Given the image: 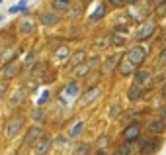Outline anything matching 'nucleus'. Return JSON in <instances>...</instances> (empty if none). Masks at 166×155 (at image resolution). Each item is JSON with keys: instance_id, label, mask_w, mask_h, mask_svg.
<instances>
[{"instance_id": "1", "label": "nucleus", "mask_w": 166, "mask_h": 155, "mask_svg": "<svg viewBox=\"0 0 166 155\" xmlns=\"http://www.w3.org/2000/svg\"><path fill=\"white\" fill-rule=\"evenodd\" d=\"M22 126H24V118H22V116H14V118H10V120H8V124H6V130H4L6 137H14L16 133L20 132Z\"/></svg>"}, {"instance_id": "2", "label": "nucleus", "mask_w": 166, "mask_h": 155, "mask_svg": "<svg viewBox=\"0 0 166 155\" xmlns=\"http://www.w3.org/2000/svg\"><path fill=\"white\" fill-rule=\"evenodd\" d=\"M125 57L133 63V65H141V63L145 61V57H147V51H145V47H141V45H135V47L129 49V53H127Z\"/></svg>"}, {"instance_id": "3", "label": "nucleus", "mask_w": 166, "mask_h": 155, "mask_svg": "<svg viewBox=\"0 0 166 155\" xmlns=\"http://www.w3.org/2000/svg\"><path fill=\"white\" fill-rule=\"evenodd\" d=\"M43 137V130L41 128H30V132L24 137V143L26 145H35V141H39Z\"/></svg>"}, {"instance_id": "4", "label": "nucleus", "mask_w": 166, "mask_h": 155, "mask_svg": "<svg viewBox=\"0 0 166 155\" xmlns=\"http://www.w3.org/2000/svg\"><path fill=\"white\" fill-rule=\"evenodd\" d=\"M117 71H119L121 77H129V75H133V71H135V65H133L127 57H123V59L117 63Z\"/></svg>"}, {"instance_id": "5", "label": "nucleus", "mask_w": 166, "mask_h": 155, "mask_svg": "<svg viewBox=\"0 0 166 155\" xmlns=\"http://www.w3.org/2000/svg\"><path fill=\"white\" fill-rule=\"evenodd\" d=\"M156 30L155 22H145L143 26L139 28V33H137V39H147V37H151V33Z\"/></svg>"}, {"instance_id": "6", "label": "nucleus", "mask_w": 166, "mask_h": 155, "mask_svg": "<svg viewBox=\"0 0 166 155\" xmlns=\"http://www.w3.org/2000/svg\"><path fill=\"white\" fill-rule=\"evenodd\" d=\"M51 143H53L51 137H41L39 141H35V153H37V155L47 153L49 149H51Z\"/></svg>"}, {"instance_id": "7", "label": "nucleus", "mask_w": 166, "mask_h": 155, "mask_svg": "<svg viewBox=\"0 0 166 155\" xmlns=\"http://www.w3.org/2000/svg\"><path fill=\"white\" fill-rule=\"evenodd\" d=\"M98 63H100V59L96 57V59H92L90 63H82V67H74V77H84V75L88 73L94 65H98Z\"/></svg>"}, {"instance_id": "8", "label": "nucleus", "mask_w": 166, "mask_h": 155, "mask_svg": "<svg viewBox=\"0 0 166 155\" xmlns=\"http://www.w3.org/2000/svg\"><path fill=\"white\" fill-rule=\"evenodd\" d=\"M158 147H160V143L156 140H147L143 145H141V153L143 155H151V153H155Z\"/></svg>"}, {"instance_id": "9", "label": "nucleus", "mask_w": 166, "mask_h": 155, "mask_svg": "<svg viewBox=\"0 0 166 155\" xmlns=\"http://www.w3.org/2000/svg\"><path fill=\"white\" fill-rule=\"evenodd\" d=\"M98 94H100V90H98V89H90V90H86L84 96L80 98V106H88L90 102H94V100L98 98Z\"/></svg>"}, {"instance_id": "10", "label": "nucleus", "mask_w": 166, "mask_h": 155, "mask_svg": "<svg viewBox=\"0 0 166 155\" xmlns=\"http://www.w3.org/2000/svg\"><path fill=\"white\" fill-rule=\"evenodd\" d=\"M18 71H20V63L18 61H8V65H6V69H4V77L6 79H12V77H16L18 75Z\"/></svg>"}, {"instance_id": "11", "label": "nucleus", "mask_w": 166, "mask_h": 155, "mask_svg": "<svg viewBox=\"0 0 166 155\" xmlns=\"http://www.w3.org/2000/svg\"><path fill=\"white\" fill-rule=\"evenodd\" d=\"M127 96H129V100H139L141 96H145V89L143 85H133L129 90H127Z\"/></svg>"}, {"instance_id": "12", "label": "nucleus", "mask_w": 166, "mask_h": 155, "mask_svg": "<svg viewBox=\"0 0 166 155\" xmlns=\"http://www.w3.org/2000/svg\"><path fill=\"white\" fill-rule=\"evenodd\" d=\"M123 136H125V141L137 140V136H139V126H137V124H129L125 128V132H123Z\"/></svg>"}, {"instance_id": "13", "label": "nucleus", "mask_w": 166, "mask_h": 155, "mask_svg": "<svg viewBox=\"0 0 166 155\" xmlns=\"http://www.w3.org/2000/svg\"><path fill=\"white\" fill-rule=\"evenodd\" d=\"M117 63H119V55H111V57H107L106 59V65H104V75H110L111 71L117 67Z\"/></svg>"}, {"instance_id": "14", "label": "nucleus", "mask_w": 166, "mask_h": 155, "mask_svg": "<svg viewBox=\"0 0 166 155\" xmlns=\"http://www.w3.org/2000/svg\"><path fill=\"white\" fill-rule=\"evenodd\" d=\"M57 22H59V16L55 12H43L41 14V24H45V26H55Z\"/></svg>"}, {"instance_id": "15", "label": "nucleus", "mask_w": 166, "mask_h": 155, "mask_svg": "<svg viewBox=\"0 0 166 155\" xmlns=\"http://www.w3.org/2000/svg\"><path fill=\"white\" fill-rule=\"evenodd\" d=\"M148 132L151 133H162L164 132V120H152L151 124H148Z\"/></svg>"}, {"instance_id": "16", "label": "nucleus", "mask_w": 166, "mask_h": 155, "mask_svg": "<svg viewBox=\"0 0 166 155\" xmlns=\"http://www.w3.org/2000/svg\"><path fill=\"white\" fill-rule=\"evenodd\" d=\"M84 57H86V53L82 51V49H78V51L74 53L72 57H70V61H69V67H78L82 61H84Z\"/></svg>"}, {"instance_id": "17", "label": "nucleus", "mask_w": 166, "mask_h": 155, "mask_svg": "<svg viewBox=\"0 0 166 155\" xmlns=\"http://www.w3.org/2000/svg\"><path fill=\"white\" fill-rule=\"evenodd\" d=\"M69 47H66V45H61V47H57V51H55V61L57 63H63L66 57H69Z\"/></svg>"}, {"instance_id": "18", "label": "nucleus", "mask_w": 166, "mask_h": 155, "mask_svg": "<svg viewBox=\"0 0 166 155\" xmlns=\"http://www.w3.org/2000/svg\"><path fill=\"white\" fill-rule=\"evenodd\" d=\"M78 90H80V89H78L76 83H69L61 94H63V96H70V98H72V96H76V94H78Z\"/></svg>"}, {"instance_id": "19", "label": "nucleus", "mask_w": 166, "mask_h": 155, "mask_svg": "<svg viewBox=\"0 0 166 155\" xmlns=\"http://www.w3.org/2000/svg\"><path fill=\"white\" fill-rule=\"evenodd\" d=\"M104 14H106V6H104V4H98V8L90 14V20H92V22H98V20L104 18Z\"/></svg>"}, {"instance_id": "20", "label": "nucleus", "mask_w": 166, "mask_h": 155, "mask_svg": "<svg viewBox=\"0 0 166 155\" xmlns=\"http://www.w3.org/2000/svg\"><path fill=\"white\" fill-rule=\"evenodd\" d=\"M82 130H84V122H74L72 126H70V130H69V136L70 137H76L78 133H82Z\"/></svg>"}, {"instance_id": "21", "label": "nucleus", "mask_w": 166, "mask_h": 155, "mask_svg": "<svg viewBox=\"0 0 166 155\" xmlns=\"http://www.w3.org/2000/svg\"><path fill=\"white\" fill-rule=\"evenodd\" d=\"M133 79H135V85H143L145 81H148V71H137L135 75H133Z\"/></svg>"}, {"instance_id": "22", "label": "nucleus", "mask_w": 166, "mask_h": 155, "mask_svg": "<svg viewBox=\"0 0 166 155\" xmlns=\"http://www.w3.org/2000/svg\"><path fill=\"white\" fill-rule=\"evenodd\" d=\"M20 32L22 33H33V22H30V20H24L22 22V26H20Z\"/></svg>"}, {"instance_id": "23", "label": "nucleus", "mask_w": 166, "mask_h": 155, "mask_svg": "<svg viewBox=\"0 0 166 155\" xmlns=\"http://www.w3.org/2000/svg\"><path fill=\"white\" fill-rule=\"evenodd\" d=\"M27 6V0H20V4H16V6L10 8V14H16V12H24Z\"/></svg>"}, {"instance_id": "24", "label": "nucleus", "mask_w": 166, "mask_h": 155, "mask_svg": "<svg viewBox=\"0 0 166 155\" xmlns=\"http://www.w3.org/2000/svg\"><path fill=\"white\" fill-rule=\"evenodd\" d=\"M22 100H24V90H16V93H14V98H12V106L20 104Z\"/></svg>"}, {"instance_id": "25", "label": "nucleus", "mask_w": 166, "mask_h": 155, "mask_svg": "<svg viewBox=\"0 0 166 155\" xmlns=\"http://www.w3.org/2000/svg\"><path fill=\"white\" fill-rule=\"evenodd\" d=\"M53 6H55L57 10H66V8H69V0H55Z\"/></svg>"}, {"instance_id": "26", "label": "nucleus", "mask_w": 166, "mask_h": 155, "mask_svg": "<svg viewBox=\"0 0 166 155\" xmlns=\"http://www.w3.org/2000/svg\"><path fill=\"white\" fill-rule=\"evenodd\" d=\"M113 32H115V33H119V35H127L129 28H127V26H123V24H119V26H115V28H113Z\"/></svg>"}, {"instance_id": "27", "label": "nucleus", "mask_w": 166, "mask_h": 155, "mask_svg": "<svg viewBox=\"0 0 166 155\" xmlns=\"http://www.w3.org/2000/svg\"><path fill=\"white\" fill-rule=\"evenodd\" d=\"M119 110H121V108H119V104L115 102L113 106L110 108V118H117V116H119Z\"/></svg>"}, {"instance_id": "28", "label": "nucleus", "mask_w": 166, "mask_h": 155, "mask_svg": "<svg viewBox=\"0 0 166 155\" xmlns=\"http://www.w3.org/2000/svg\"><path fill=\"white\" fill-rule=\"evenodd\" d=\"M110 43H113V45H123V39H121V37H117L115 33H111V35H110Z\"/></svg>"}, {"instance_id": "29", "label": "nucleus", "mask_w": 166, "mask_h": 155, "mask_svg": "<svg viewBox=\"0 0 166 155\" xmlns=\"http://www.w3.org/2000/svg\"><path fill=\"white\" fill-rule=\"evenodd\" d=\"M14 53H16V49H14V47H10L6 53H4V55H0V59H4V61H6V59H10V57L14 55Z\"/></svg>"}, {"instance_id": "30", "label": "nucleus", "mask_w": 166, "mask_h": 155, "mask_svg": "<svg viewBox=\"0 0 166 155\" xmlns=\"http://www.w3.org/2000/svg\"><path fill=\"white\" fill-rule=\"evenodd\" d=\"M47 98H49V90H43V93H41V96H39V100H37V102H39V104H45V102H47Z\"/></svg>"}, {"instance_id": "31", "label": "nucleus", "mask_w": 166, "mask_h": 155, "mask_svg": "<svg viewBox=\"0 0 166 155\" xmlns=\"http://www.w3.org/2000/svg\"><path fill=\"white\" fill-rule=\"evenodd\" d=\"M86 151H88V143H82V145H78V147H76V153L78 155H84Z\"/></svg>"}, {"instance_id": "32", "label": "nucleus", "mask_w": 166, "mask_h": 155, "mask_svg": "<svg viewBox=\"0 0 166 155\" xmlns=\"http://www.w3.org/2000/svg\"><path fill=\"white\" fill-rule=\"evenodd\" d=\"M96 45L98 47H106V45H110V37H106V39H96Z\"/></svg>"}, {"instance_id": "33", "label": "nucleus", "mask_w": 166, "mask_h": 155, "mask_svg": "<svg viewBox=\"0 0 166 155\" xmlns=\"http://www.w3.org/2000/svg\"><path fill=\"white\" fill-rule=\"evenodd\" d=\"M158 63H160V65H166V49H164L162 53H160V57H158Z\"/></svg>"}, {"instance_id": "34", "label": "nucleus", "mask_w": 166, "mask_h": 155, "mask_svg": "<svg viewBox=\"0 0 166 155\" xmlns=\"http://www.w3.org/2000/svg\"><path fill=\"white\" fill-rule=\"evenodd\" d=\"M55 141H57L59 145H65V143H66V137H65V136H57V140H55Z\"/></svg>"}, {"instance_id": "35", "label": "nucleus", "mask_w": 166, "mask_h": 155, "mask_svg": "<svg viewBox=\"0 0 166 155\" xmlns=\"http://www.w3.org/2000/svg\"><path fill=\"white\" fill-rule=\"evenodd\" d=\"M33 116H35V120H43V110H35Z\"/></svg>"}, {"instance_id": "36", "label": "nucleus", "mask_w": 166, "mask_h": 155, "mask_svg": "<svg viewBox=\"0 0 166 155\" xmlns=\"http://www.w3.org/2000/svg\"><path fill=\"white\" fill-rule=\"evenodd\" d=\"M158 14L162 16V14H166V2H162L160 4V8H158Z\"/></svg>"}, {"instance_id": "37", "label": "nucleus", "mask_w": 166, "mask_h": 155, "mask_svg": "<svg viewBox=\"0 0 166 155\" xmlns=\"http://www.w3.org/2000/svg\"><path fill=\"white\" fill-rule=\"evenodd\" d=\"M110 2L113 4V6H123V4H125V2H123V0H110Z\"/></svg>"}, {"instance_id": "38", "label": "nucleus", "mask_w": 166, "mask_h": 155, "mask_svg": "<svg viewBox=\"0 0 166 155\" xmlns=\"http://www.w3.org/2000/svg\"><path fill=\"white\" fill-rule=\"evenodd\" d=\"M106 143H107V137H102V140H100V147H106Z\"/></svg>"}, {"instance_id": "39", "label": "nucleus", "mask_w": 166, "mask_h": 155, "mask_svg": "<svg viewBox=\"0 0 166 155\" xmlns=\"http://www.w3.org/2000/svg\"><path fill=\"white\" fill-rule=\"evenodd\" d=\"M4 90H6V83H4V81H2V83H0V96H2V94H4Z\"/></svg>"}, {"instance_id": "40", "label": "nucleus", "mask_w": 166, "mask_h": 155, "mask_svg": "<svg viewBox=\"0 0 166 155\" xmlns=\"http://www.w3.org/2000/svg\"><path fill=\"white\" fill-rule=\"evenodd\" d=\"M123 2H127V4H133V2H135V0H123Z\"/></svg>"}, {"instance_id": "41", "label": "nucleus", "mask_w": 166, "mask_h": 155, "mask_svg": "<svg viewBox=\"0 0 166 155\" xmlns=\"http://www.w3.org/2000/svg\"><path fill=\"white\" fill-rule=\"evenodd\" d=\"M155 2H156V4H162V2H166V0H155Z\"/></svg>"}, {"instance_id": "42", "label": "nucleus", "mask_w": 166, "mask_h": 155, "mask_svg": "<svg viewBox=\"0 0 166 155\" xmlns=\"http://www.w3.org/2000/svg\"><path fill=\"white\" fill-rule=\"evenodd\" d=\"M162 94H164V96H166V86H164V90H162Z\"/></svg>"}, {"instance_id": "43", "label": "nucleus", "mask_w": 166, "mask_h": 155, "mask_svg": "<svg viewBox=\"0 0 166 155\" xmlns=\"http://www.w3.org/2000/svg\"><path fill=\"white\" fill-rule=\"evenodd\" d=\"M98 155H106V153H104V151H100V153H98Z\"/></svg>"}, {"instance_id": "44", "label": "nucleus", "mask_w": 166, "mask_h": 155, "mask_svg": "<svg viewBox=\"0 0 166 155\" xmlns=\"http://www.w3.org/2000/svg\"><path fill=\"white\" fill-rule=\"evenodd\" d=\"M0 22H2V14H0Z\"/></svg>"}, {"instance_id": "45", "label": "nucleus", "mask_w": 166, "mask_h": 155, "mask_svg": "<svg viewBox=\"0 0 166 155\" xmlns=\"http://www.w3.org/2000/svg\"><path fill=\"white\" fill-rule=\"evenodd\" d=\"M2 2H4V0H0V4H2Z\"/></svg>"}]
</instances>
